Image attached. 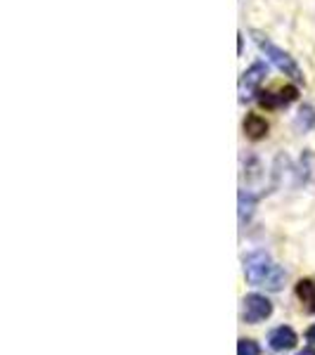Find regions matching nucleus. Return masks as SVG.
<instances>
[{
	"mask_svg": "<svg viewBox=\"0 0 315 355\" xmlns=\"http://www.w3.org/2000/svg\"><path fill=\"white\" fill-rule=\"evenodd\" d=\"M299 97V88L296 85H284V88H278L273 93H259V102L266 110H280V107H287Z\"/></svg>",
	"mask_w": 315,
	"mask_h": 355,
	"instance_id": "39448f33",
	"label": "nucleus"
},
{
	"mask_svg": "<svg viewBox=\"0 0 315 355\" xmlns=\"http://www.w3.org/2000/svg\"><path fill=\"white\" fill-rule=\"evenodd\" d=\"M306 339L311 341V343H315V324H313V327H308V331H306Z\"/></svg>",
	"mask_w": 315,
	"mask_h": 355,
	"instance_id": "f8f14e48",
	"label": "nucleus"
},
{
	"mask_svg": "<svg viewBox=\"0 0 315 355\" xmlns=\"http://www.w3.org/2000/svg\"><path fill=\"white\" fill-rule=\"evenodd\" d=\"M273 315V303L261 294H249L244 299V322H263L266 318Z\"/></svg>",
	"mask_w": 315,
	"mask_h": 355,
	"instance_id": "20e7f679",
	"label": "nucleus"
},
{
	"mask_svg": "<svg viewBox=\"0 0 315 355\" xmlns=\"http://www.w3.org/2000/svg\"><path fill=\"white\" fill-rule=\"evenodd\" d=\"M296 355H315V348H303V351H299Z\"/></svg>",
	"mask_w": 315,
	"mask_h": 355,
	"instance_id": "ddd939ff",
	"label": "nucleus"
},
{
	"mask_svg": "<svg viewBox=\"0 0 315 355\" xmlns=\"http://www.w3.org/2000/svg\"><path fill=\"white\" fill-rule=\"evenodd\" d=\"M244 133H247L249 140H261V137L268 135V121L259 114H247L244 119Z\"/></svg>",
	"mask_w": 315,
	"mask_h": 355,
	"instance_id": "0eeeda50",
	"label": "nucleus"
},
{
	"mask_svg": "<svg viewBox=\"0 0 315 355\" xmlns=\"http://www.w3.org/2000/svg\"><path fill=\"white\" fill-rule=\"evenodd\" d=\"M251 36H254V43L259 45L261 53L266 55L268 60H271L273 64L284 73V76L294 78V81H303V73H301L299 64L294 62V57H291L289 53H284L282 48H278L275 43H271V41H268V38L263 36V33H259V31H251Z\"/></svg>",
	"mask_w": 315,
	"mask_h": 355,
	"instance_id": "f03ea898",
	"label": "nucleus"
},
{
	"mask_svg": "<svg viewBox=\"0 0 315 355\" xmlns=\"http://www.w3.org/2000/svg\"><path fill=\"white\" fill-rule=\"evenodd\" d=\"M237 355H261V346L254 339H239Z\"/></svg>",
	"mask_w": 315,
	"mask_h": 355,
	"instance_id": "9b49d317",
	"label": "nucleus"
},
{
	"mask_svg": "<svg viewBox=\"0 0 315 355\" xmlns=\"http://www.w3.org/2000/svg\"><path fill=\"white\" fill-rule=\"evenodd\" d=\"M244 277L254 287H266L271 291H280L287 279L284 268L273 263L266 251H254V254L244 256Z\"/></svg>",
	"mask_w": 315,
	"mask_h": 355,
	"instance_id": "f257e3e1",
	"label": "nucleus"
},
{
	"mask_svg": "<svg viewBox=\"0 0 315 355\" xmlns=\"http://www.w3.org/2000/svg\"><path fill=\"white\" fill-rule=\"evenodd\" d=\"M296 299L308 313H315V282L313 279H299L296 282Z\"/></svg>",
	"mask_w": 315,
	"mask_h": 355,
	"instance_id": "6e6552de",
	"label": "nucleus"
},
{
	"mask_svg": "<svg viewBox=\"0 0 315 355\" xmlns=\"http://www.w3.org/2000/svg\"><path fill=\"white\" fill-rule=\"evenodd\" d=\"M296 331L291 327H275L271 334H268V346L273 348V351L282 353V351H291V348L296 346Z\"/></svg>",
	"mask_w": 315,
	"mask_h": 355,
	"instance_id": "423d86ee",
	"label": "nucleus"
},
{
	"mask_svg": "<svg viewBox=\"0 0 315 355\" xmlns=\"http://www.w3.org/2000/svg\"><path fill=\"white\" fill-rule=\"evenodd\" d=\"M263 78H266V64L263 62L251 64L239 78V102H247L254 95H259V85L263 83Z\"/></svg>",
	"mask_w": 315,
	"mask_h": 355,
	"instance_id": "7ed1b4c3",
	"label": "nucleus"
},
{
	"mask_svg": "<svg viewBox=\"0 0 315 355\" xmlns=\"http://www.w3.org/2000/svg\"><path fill=\"white\" fill-rule=\"evenodd\" d=\"M294 125H296V130H301V133H308V130L315 125V110L313 107H308V105L301 107L299 114H296Z\"/></svg>",
	"mask_w": 315,
	"mask_h": 355,
	"instance_id": "9d476101",
	"label": "nucleus"
},
{
	"mask_svg": "<svg viewBox=\"0 0 315 355\" xmlns=\"http://www.w3.org/2000/svg\"><path fill=\"white\" fill-rule=\"evenodd\" d=\"M254 206H256V197L251 192L239 190V225H247V220L254 214Z\"/></svg>",
	"mask_w": 315,
	"mask_h": 355,
	"instance_id": "1a4fd4ad",
	"label": "nucleus"
}]
</instances>
